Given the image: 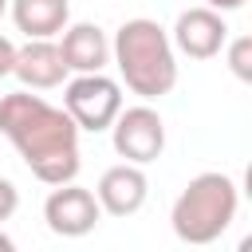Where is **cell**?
Masks as SVG:
<instances>
[{
    "label": "cell",
    "instance_id": "cell-2",
    "mask_svg": "<svg viewBox=\"0 0 252 252\" xmlns=\"http://www.w3.org/2000/svg\"><path fill=\"white\" fill-rule=\"evenodd\" d=\"M110 59H114L126 91L138 94L142 102L165 98L177 87V51L169 43V32L158 20H146V16L126 20L114 32Z\"/></svg>",
    "mask_w": 252,
    "mask_h": 252
},
{
    "label": "cell",
    "instance_id": "cell-11",
    "mask_svg": "<svg viewBox=\"0 0 252 252\" xmlns=\"http://www.w3.org/2000/svg\"><path fill=\"white\" fill-rule=\"evenodd\" d=\"M16 32L28 39H55L71 24V4L67 0H8Z\"/></svg>",
    "mask_w": 252,
    "mask_h": 252
},
{
    "label": "cell",
    "instance_id": "cell-8",
    "mask_svg": "<svg viewBox=\"0 0 252 252\" xmlns=\"http://www.w3.org/2000/svg\"><path fill=\"white\" fill-rule=\"evenodd\" d=\"M94 197H98V209L102 213H110V217H134L146 205V197H150V177H146L142 165L118 161V165H110L98 177Z\"/></svg>",
    "mask_w": 252,
    "mask_h": 252
},
{
    "label": "cell",
    "instance_id": "cell-17",
    "mask_svg": "<svg viewBox=\"0 0 252 252\" xmlns=\"http://www.w3.org/2000/svg\"><path fill=\"white\" fill-rule=\"evenodd\" d=\"M4 12H8V0H0V16H4Z\"/></svg>",
    "mask_w": 252,
    "mask_h": 252
},
{
    "label": "cell",
    "instance_id": "cell-13",
    "mask_svg": "<svg viewBox=\"0 0 252 252\" xmlns=\"http://www.w3.org/2000/svg\"><path fill=\"white\" fill-rule=\"evenodd\" d=\"M16 209H20V189L8 177H0V220H8Z\"/></svg>",
    "mask_w": 252,
    "mask_h": 252
},
{
    "label": "cell",
    "instance_id": "cell-7",
    "mask_svg": "<svg viewBox=\"0 0 252 252\" xmlns=\"http://www.w3.org/2000/svg\"><path fill=\"white\" fill-rule=\"evenodd\" d=\"M169 43H173V51H181V55H189V59H213V55H220L224 43H228L224 12L209 8V4L185 8V12L173 20Z\"/></svg>",
    "mask_w": 252,
    "mask_h": 252
},
{
    "label": "cell",
    "instance_id": "cell-6",
    "mask_svg": "<svg viewBox=\"0 0 252 252\" xmlns=\"http://www.w3.org/2000/svg\"><path fill=\"white\" fill-rule=\"evenodd\" d=\"M43 220L55 236H87L98 220H102V209H98V197L75 181H63V185H51L47 201H43Z\"/></svg>",
    "mask_w": 252,
    "mask_h": 252
},
{
    "label": "cell",
    "instance_id": "cell-14",
    "mask_svg": "<svg viewBox=\"0 0 252 252\" xmlns=\"http://www.w3.org/2000/svg\"><path fill=\"white\" fill-rule=\"evenodd\" d=\"M12 63H16V43L8 35H0V79L12 75Z\"/></svg>",
    "mask_w": 252,
    "mask_h": 252
},
{
    "label": "cell",
    "instance_id": "cell-1",
    "mask_svg": "<svg viewBox=\"0 0 252 252\" xmlns=\"http://www.w3.org/2000/svg\"><path fill=\"white\" fill-rule=\"evenodd\" d=\"M0 134L16 146L24 165L43 185H63L79 177V126L63 106H51L43 94L12 91L0 98Z\"/></svg>",
    "mask_w": 252,
    "mask_h": 252
},
{
    "label": "cell",
    "instance_id": "cell-12",
    "mask_svg": "<svg viewBox=\"0 0 252 252\" xmlns=\"http://www.w3.org/2000/svg\"><path fill=\"white\" fill-rule=\"evenodd\" d=\"M228 47V71L240 79V83H248L252 79V39L248 35H236L232 43H224Z\"/></svg>",
    "mask_w": 252,
    "mask_h": 252
},
{
    "label": "cell",
    "instance_id": "cell-15",
    "mask_svg": "<svg viewBox=\"0 0 252 252\" xmlns=\"http://www.w3.org/2000/svg\"><path fill=\"white\" fill-rule=\"evenodd\" d=\"M209 8H217V12H236V8H244V0H205Z\"/></svg>",
    "mask_w": 252,
    "mask_h": 252
},
{
    "label": "cell",
    "instance_id": "cell-4",
    "mask_svg": "<svg viewBox=\"0 0 252 252\" xmlns=\"http://www.w3.org/2000/svg\"><path fill=\"white\" fill-rule=\"evenodd\" d=\"M122 83L110 79L106 71H87V75H75L67 87H63V110L75 118L79 130L87 134H102L110 130V122L118 118L122 110Z\"/></svg>",
    "mask_w": 252,
    "mask_h": 252
},
{
    "label": "cell",
    "instance_id": "cell-10",
    "mask_svg": "<svg viewBox=\"0 0 252 252\" xmlns=\"http://www.w3.org/2000/svg\"><path fill=\"white\" fill-rule=\"evenodd\" d=\"M59 35H63L59 39V55H63L67 71H75V75L106 71V63H110V39H106V32L98 24H91V20L67 24Z\"/></svg>",
    "mask_w": 252,
    "mask_h": 252
},
{
    "label": "cell",
    "instance_id": "cell-16",
    "mask_svg": "<svg viewBox=\"0 0 252 252\" xmlns=\"http://www.w3.org/2000/svg\"><path fill=\"white\" fill-rule=\"evenodd\" d=\"M12 248H16V240H12V236L0 228V252H12Z\"/></svg>",
    "mask_w": 252,
    "mask_h": 252
},
{
    "label": "cell",
    "instance_id": "cell-5",
    "mask_svg": "<svg viewBox=\"0 0 252 252\" xmlns=\"http://www.w3.org/2000/svg\"><path fill=\"white\" fill-rule=\"evenodd\" d=\"M110 142H114V154H118L122 161L150 165V161H158L161 150H165V122H161V114H158L150 102L122 106L118 118L110 122Z\"/></svg>",
    "mask_w": 252,
    "mask_h": 252
},
{
    "label": "cell",
    "instance_id": "cell-3",
    "mask_svg": "<svg viewBox=\"0 0 252 252\" xmlns=\"http://www.w3.org/2000/svg\"><path fill=\"white\" fill-rule=\"evenodd\" d=\"M236 205H240V193L228 173L220 169L197 173L173 201V213H169L173 236L181 244H213L236 220Z\"/></svg>",
    "mask_w": 252,
    "mask_h": 252
},
{
    "label": "cell",
    "instance_id": "cell-9",
    "mask_svg": "<svg viewBox=\"0 0 252 252\" xmlns=\"http://www.w3.org/2000/svg\"><path fill=\"white\" fill-rule=\"evenodd\" d=\"M12 75H16L28 91H51V87H63V79H67L71 71H67V63H63L55 39H28L24 47H16Z\"/></svg>",
    "mask_w": 252,
    "mask_h": 252
}]
</instances>
